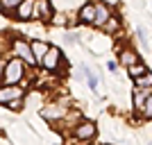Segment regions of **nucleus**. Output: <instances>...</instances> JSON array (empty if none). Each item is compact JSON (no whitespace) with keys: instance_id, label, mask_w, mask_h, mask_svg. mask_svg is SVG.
<instances>
[{"instance_id":"obj_17","label":"nucleus","mask_w":152,"mask_h":145,"mask_svg":"<svg viewBox=\"0 0 152 145\" xmlns=\"http://www.w3.org/2000/svg\"><path fill=\"white\" fill-rule=\"evenodd\" d=\"M0 2H2V7H5L7 12H9V9H16V7L20 5V0H0Z\"/></svg>"},{"instance_id":"obj_9","label":"nucleus","mask_w":152,"mask_h":145,"mask_svg":"<svg viewBox=\"0 0 152 145\" xmlns=\"http://www.w3.org/2000/svg\"><path fill=\"white\" fill-rule=\"evenodd\" d=\"M32 55H34V59L37 61H43V57H45V52H48V45L43 43V41H32Z\"/></svg>"},{"instance_id":"obj_19","label":"nucleus","mask_w":152,"mask_h":145,"mask_svg":"<svg viewBox=\"0 0 152 145\" xmlns=\"http://www.w3.org/2000/svg\"><path fill=\"white\" fill-rule=\"evenodd\" d=\"M107 30H109V32H114V30H116V18H111V16H109V20H107Z\"/></svg>"},{"instance_id":"obj_11","label":"nucleus","mask_w":152,"mask_h":145,"mask_svg":"<svg viewBox=\"0 0 152 145\" xmlns=\"http://www.w3.org/2000/svg\"><path fill=\"white\" fill-rule=\"evenodd\" d=\"M41 116H43V118H50V120H55V118H61V116H66V109L50 107V109H43V111H41Z\"/></svg>"},{"instance_id":"obj_4","label":"nucleus","mask_w":152,"mask_h":145,"mask_svg":"<svg viewBox=\"0 0 152 145\" xmlns=\"http://www.w3.org/2000/svg\"><path fill=\"white\" fill-rule=\"evenodd\" d=\"M93 134H95V125L93 122H80V125L75 127V136L80 141H89Z\"/></svg>"},{"instance_id":"obj_3","label":"nucleus","mask_w":152,"mask_h":145,"mask_svg":"<svg viewBox=\"0 0 152 145\" xmlns=\"http://www.w3.org/2000/svg\"><path fill=\"white\" fill-rule=\"evenodd\" d=\"M16 98H23V91H20L18 86H2L0 88V102H12L16 100Z\"/></svg>"},{"instance_id":"obj_13","label":"nucleus","mask_w":152,"mask_h":145,"mask_svg":"<svg viewBox=\"0 0 152 145\" xmlns=\"http://www.w3.org/2000/svg\"><path fill=\"white\" fill-rule=\"evenodd\" d=\"M82 20H86V23H93V18H95V5H86V7H82Z\"/></svg>"},{"instance_id":"obj_1","label":"nucleus","mask_w":152,"mask_h":145,"mask_svg":"<svg viewBox=\"0 0 152 145\" xmlns=\"http://www.w3.org/2000/svg\"><path fill=\"white\" fill-rule=\"evenodd\" d=\"M23 77V63L18 59H12V61L5 66V73H2V79L7 82V86H14L16 82H20Z\"/></svg>"},{"instance_id":"obj_14","label":"nucleus","mask_w":152,"mask_h":145,"mask_svg":"<svg viewBox=\"0 0 152 145\" xmlns=\"http://www.w3.org/2000/svg\"><path fill=\"white\" fill-rule=\"evenodd\" d=\"M123 63H127V68H129V66H134V63H139V59H136V55H134V52H129V50H125L123 52Z\"/></svg>"},{"instance_id":"obj_8","label":"nucleus","mask_w":152,"mask_h":145,"mask_svg":"<svg viewBox=\"0 0 152 145\" xmlns=\"http://www.w3.org/2000/svg\"><path fill=\"white\" fill-rule=\"evenodd\" d=\"M109 7L107 5H95V18H93V25H104L109 20Z\"/></svg>"},{"instance_id":"obj_2","label":"nucleus","mask_w":152,"mask_h":145,"mask_svg":"<svg viewBox=\"0 0 152 145\" xmlns=\"http://www.w3.org/2000/svg\"><path fill=\"white\" fill-rule=\"evenodd\" d=\"M14 50H16V55H18L20 59H25L27 63H34V61H37L34 55H32V48L25 43V41H16V43H14Z\"/></svg>"},{"instance_id":"obj_7","label":"nucleus","mask_w":152,"mask_h":145,"mask_svg":"<svg viewBox=\"0 0 152 145\" xmlns=\"http://www.w3.org/2000/svg\"><path fill=\"white\" fill-rule=\"evenodd\" d=\"M57 61H59V50H57V48H48V52H45V57H43L41 63H43L48 70H55Z\"/></svg>"},{"instance_id":"obj_16","label":"nucleus","mask_w":152,"mask_h":145,"mask_svg":"<svg viewBox=\"0 0 152 145\" xmlns=\"http://www.w3.org/2000/svg\"><path fill=\"white\" fill-rule=\"evenodd\" d=\"M141 109H143V116H145V118H152V95L143 102V107H141Z\"/></svg>"},{"instance_id":"obj_20","label":"nucleus","mask_w":152,"mask_h":145,"mask_svg":"<svg viewBox=\"0 0 152 145\" xmlns=\"http://www.w3.org/2000/svg\"><path fill=\"white\" fill-rule=\"evenodd\" d=\"M2 70H5V63L0 61V77H2Z\"/></svg>"},{"instance_id":"obj_18","label":"nucleus","mask_w":152,"mask_h":145,"mask_svg":"<svg viewBox=\"0 0 152 145\" xmlns=\"http://www.w3.org/2000/svg\"><path fill=\"white\" fill-rule=\"evenodd\" d=\"M9 104V109L12 111H20V98H16V100H12V102H7Z\"/></svg>"},{"instance_id":"obj_10","label":"nucleus","mask_w":152,"mask_h":145,"mask_svg":"<svg viewBox=\"0 0 152 145\" xmlns=\"http://www.w3.org/2000/svg\"><path fill=\"white\" fill-rule=\"evenodd\" d=\"M150 95H152V88H134V104L141 109L143 102H145Z\"/></svg>"},{"instance_id":"obj_15","label":"nucleus","mask_w":152,"mask_h":145,"mask_svg":"<svg viewBox=\"0 0 152 145\" xmlns=\"http://www.w3.org/2000/svg\"><path fill=\"white\" fill-rule=\"evenodd\" d=\"M136 84H139V88H152V75L148 73L143 77H136Z\"/></svg>"},{"instance_id":"obj_12","label":"nucleus","mask_w":152,"mask_h":145,"mask_svg":"<svg viewBox=\"0 0 152 145\" xmlns=\"http://www.w3.org/2000/svg\"><path fill=\"white\" fill-rule=\"evenodd\" d=\"M150 70H148V66H143V63H134V66H129V75L136 79V77H143V75H148Z\"/></svg>"},{"instance_id":"obj_5","label":"nucleus","mask_w":152,"mask_h":145,"mask_svg":"<svg viewBox=\"0 0 152 145\" xmlns=\"http://www.w3.org/2000/svg\"><path fill=\"white\" fill-rule=\"evenodd\" d=\"M34 2H37V0H20V5L16 7V14H18L20 20H27L32 14H34Z\"/></svg>"},{"instance_id":"obj_21","label":"nucleus","mask_w":152,"mask_h":145,"mask_svg":"<svg viewBox=\"0 0 152 145\" xmlns=\"http://www.w3.org/2000/svg\"><path fill=\"white\" fill-rule=\"evenodd\" d=\"M0 9H2V2H0Z\"/></svg>"},{"instance_id":"obj_6","label":"nucleus","mask_w":152,"mask_h":145,"mask_svg":"<svg viewBox=\"0 0 152 145\" xmlns=\"http://www.w3.org/2000/svg\"><path fill=\"white\" fill-rule=\"evenodd\" d=\"M34 5H37V9H34L32 16H41L43 20H48L52 16V9H50V2H48V0H37Z\"/></svg>"}]
</instances>
